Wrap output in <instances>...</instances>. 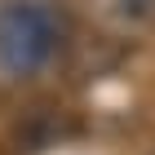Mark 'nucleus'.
Masks as SVG:
<instances>
[{
    "instance_id": "1",
    "label": "nucleus",
    "mask_w": 155,
    "mask_h": 155,
    "mask_svg": "<svg viewBox=\"0 0 155 155\" xmlns=\"http://www.w3.org/2000/svg\"><path fill=\"white\" fill-rule=\"evenodd\" d=\"M58 49V22L45 5L13 0L0 9V62L9 71H36Z\"/></svg>"
}]
</instances>
